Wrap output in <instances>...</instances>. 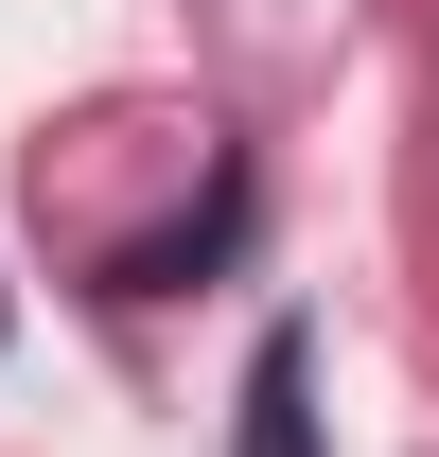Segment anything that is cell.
I'll return each instance as SVG.
<instances>
[{
	"mask_svg": "<svg viewBox=\"0 0 439 457\" xmlns=\"http://www.w3.org/2000/svg\"><path fill=\"white\" fill-rule=\"evenodd\" d=\"M246 457H317V352L299 335L246 352Z\"/></svg>",
	"mask_w": 439,
	"mask_h": 457,
	"instance_id": "cell-1",
	"label": "cell"
}]
</instances>
